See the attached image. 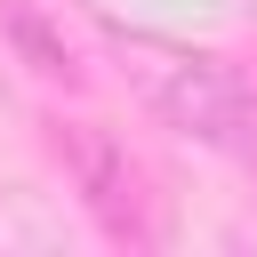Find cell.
I'll return each mask as SVG.
<instances>
[{
    "instance_id": "6da1fadb",
    "label": "cell",
    "mask_w": 257,
    "mask_h": 257,
    "mask_svg": "<svg viewBox=\"0 0 257 257\" xmlns=\"http://www.w3.org/2000/svg\"><path fill=\"white\" fill-rule=\"evenodd\" d=\"M112 48H120V72L145 96V112H161L177 137H193V145L233 153V161L257 169V88L225 56L161 40V32H112Z\"/></svg>"
},
{
    "instance_id": "7a4b0ae2",
    "label": "cell",
    "mask_w": 257,
    "mask_h": 257,
    "mask_svg": "<svg viewBox=\"0 0 257 257\" xmlns=\"http://www.w3.org/2000/svg\"><path fill=\"white\" fill-rule=\"evenodd\" d=\"M48 145H56L64 177H72L80 209H88L112 241H153V193H145V169L128 161V145H120L112 128H96V120H56Z\"/></svg>"
},
{
    "instance_id": "3957f363",
    "label": "cell",
    "mask_w": 257,
    "mask_h": 257,
    "mask_svg": "<svg viewBox=\"0 0 257 257\" xmlns=\"http://www.w3.org/2000/svg\"><path fill=\"white\" fill-rule=\"evenodd\" d=\"M8 32H16V48L32 56V72H48V80H72V48H56V40L40 32V16H32V8H8Z\"/></svg>"
}]
</instances>
